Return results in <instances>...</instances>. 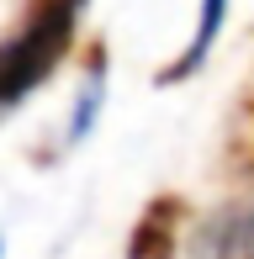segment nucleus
<instances>
[{
    "instance_id": "1",
    "label": "nucleus",
    "mask_w": 254,
    "mask_h": 259,
    "mask_svg": "<svg viewBox=\"0 0 254 259\" xmlns=\"http://www.w3.org/2000/svg\"><path fill=\"white\" fill-rule=\"evenodd\" d=\"M223 16H228V0H201V21H196V37H191L186 58H180V64H175V74H191V69L201 64L206 53H212L217 32H223Z\"/></svg>"
},
{
    "instance_id": "2",
    "label": "nucleus",
    "mask_w": 254,
    "mask_h": 259,
    "mask_svg": "<svg viewBox=\"0 0 254 259\" xmlns=\"http://www.w3.org/2000/svg\"><path fill=\"white\" fill-rule=\"evenodd\" d=\"M101 106H106V90H101V74L85 85V101L74 106V116H69V143H79V138H90V127H96Z\"/></svg>"
}]
</instances>
